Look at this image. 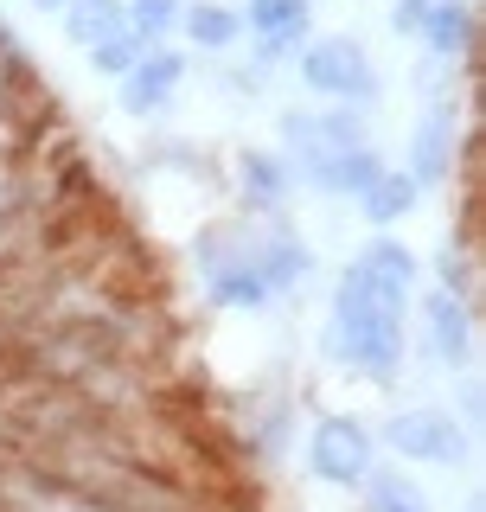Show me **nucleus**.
<instances>
[{"instance_id":"obj_21","label":"nucleus","mask_w":486,"mask_h":512,"mask_svg":"<svg viewBox=\"0 0 486 512\" xmlns=\"http://www.w3.org/2000/svg\"><path fill=\"white\" fill-rule=\"evenodd\" d=\"M423 282H442V288H455V295L474 301L480 282H474V250H467V237H448V244L429 256V276Z\"/></svg>"},{"instance_id":"obj_6","label":"nucleus","mask_w":486,"mask_h":512,"mask_svg":"<svg viewBox=\"0 0 486 512\" xmlns=\"http://www.w3.org/2000/svg\"><path fill=\"white\" fill-rule=\"evenodd\" d=\"M250 218H256V212H250ZM250 263H256V276H263V288H269L275 308L301 301L307 288H314V276H320V250H314V237H307L288 212H263V218H256Z\"/></svg>"},{"instance_id":"obj_10","label":"nucleus","mask_w":486,"mask_h":512,"mask_svg":"<svg viewBox=\"0 0 486 512\" xmlns=\"http://www.w3.org/2000/svg\"><path fill=\"white\" fill-rule=\"evenodd\" d=\"M301 199V180L295 167H288L282 148H263V141H250V148L231 154V205L237 212H288V205Z\"/></svg>"},{"instance_id":"obj_9","label":"nucleus","mask_w":486,"mask_h":512,"mask_svg":"<svg viewBox=\"0 0 486 512\" xmlns=\"http://www.w3.org/2000/svg\"><path fill=\"white\" fill-rule=\"evenodd\" d=\"M288 167H295L301 192H320V199H346L352 205L391 160H384L378 141H365V148H301V154H288Z\"/></svg>"},{"instance_id":"obj_24","label":"nucleus","mask_w":486,"mask_h":512,"mask_svg":"<svg viewBox=\"0 0 486 512\" xmlns=\"http://www.w3.org/2000/svg\"><path fill=\"white\" fill-rule=\"evenodd\" d=\"M423 7H429V0H391V13H384V26H391L397 39H416V26H423Z\"/></svg>"},{"instance_id":"obj_17","label":"nucleus","mask_w":486,"mask_h":512,"mask_svg":"<svg viewBox=\"0 0 486 512\" xmlns=\"http://www.w3.org/2000/svg\"><path fill=\"white\" fill-rule=\"evenodd\" d=\"M352 263L378 269V276H391V282H403V288L423 282V256H416V244H403L397 231H365L359 250H352Z\"/></svg>"},{"instance_id":"obj_19","label":"nucleus","mask_w":486,"mask_h":512,"mask_svg":"<svg viewBox=\"0 0 486 512\" xmlns=\"http://www.w3.org/2000/svg\"><path fill=\"white\" fill-rule=\"evenodd\" d=\"M58 26H64V39L84 52V45L109 39L116 26H128V0H64V7H58Z\"/></svg>"},{"instance_id":"obj_18","label":"nucleus","mask_w":486,"mask_h":512,"mask_svg":"<svg viewBox=\"0 0 486 512\" xmlns=\"http://www.w3.org/2000/svg\"><path fill=\"white\" fill-rule=\"evenodd\" d=\"M141 160H148L154 173H173V180H205V186L218 180L205 141H192V135H154L148 148H141Z\"/></svg>"},{"instance_id":"obj_4","label":"nucleus","mask_w":486,"mask_h":512,"mask_svg":"<svg viewBox=\"0 0 486 512\" xmlns=\"http://www.w3.org/2000/svg\"><path fill=\"white\" fill-rule=\"evenodd\" d=\"M410 359L435 365V372H467L480 359V314L474 301L442 282H416L410 295Z\"/></svg>"},{"instance_id":"obj_2","label":"nucleus","mask_w":486,"mask_h":512,"mask_svg":"<svg viewBox=\"0 0 486 512\" xmlns=\"http://www.w3.org/2000/svg\"><path fill=\"white\" fill-rule=\"evenodd\" d=\"M288 71L301 77V90L314 103H352V109H371V116L384 103V71L359 32H314Z\"/></svg>"},{"instance_id":"obj_13","label":"nucleus","mask_w":486,"mask_h":512,"mask_svg":"<svg viewBox=\"0 0 486 512\" xmlns=\"http://www.w3.org/2000/svg\"><path fill=\"white\" fill-rule=\"evenodd\" d=\"M173 39H180L192 58H231L243 45V13L231 7V0H186Z\"/></svg>"},{"instance_id":"obj_8","label":"nucleus","mask_w":486,"mask_h":512,"mask_svg":"<svg viewBox=\"0 0 486 512\" xmlns=\"http://www.w3.org/2000/svg\"><path fill=\"white\" fill-rule=\"evenodd\" d=\"M192 71H199V58H192L180 39L148 45V52H141V58L116 77V109H122L128 122H160V116H173V103H180V90L192 84Z\"/></svg>"},{"instance_id":"obj_25","label":"nucleus","mask_w":486,"mask_h":512,"mask_svg":"<svg viewBox=\"0 0 486 512\" xmlns=\"http://www.w3.org/2000/svg\"><path fill=\"white\" fill-rule=\"evenodd\" d=\"M32 7H39V13H52V20H58V7H64V0H32Z\"/></svg>"},{"instance_id":"obj_5","label":"nucleus","mask_w":486,"mask_h":512,"mask_svg":"<svg viewBox=\"0 0 486 512\" xmlns=\"http://www.w3.org/2000/svg\"><path fill=\"white\" fill-rule=\"evenodd\" d=\"M301 468H307L314 487L359 493V480L378 468V436H371V423L352 416V410H320L314 423L301 429Z\"/></svg>"},{"instance_id":"obj_3","label":"nucleus","mask_w":486,"mask_h":512,"mask_svg":"<svg viewBox=\"0 0 486 512\" xmlns=\"http://www.w3.org/2000/svg\"><path fill=\"white\" fill-rule=\"evenodd\" d=\"M371 436H378V455L403 461V468L467 474V461H474V429L448 404H397V410H384V423Z\"/></svg>"},{"instance_id":"obj_11","label":"nucleus","mask_w":486,"mask_h":512,"mask_svg":"<svg viewBox=\"0 0 486 512\" xmlns=\"http://www.w3.org/2000/svg\"><path fill=\"white\" fill-rule=\"evenodd\" d=\"M237 436H243V455H250L256 468H282L288 448H295V397L263 384V391L250 397V416H237Z\"/></svg>"},{"instance_id":"obj_12","label":"nucleus","mask_w":486,"mask_h":512,"mask_svg":"<svg viewBox=\"0 0 486 512\" xmlns=\"http://www.w3.org/2000/svg\"><path fill=\"white\" fill-rule=\"evenodd\" d=\"M410 45H423L435 64H467L480 52V0H429Z\"/></svg>"},{"instance_id":"obj_22","label":"nucleus","mask_w":486,"mask_h":512,"mask_svg":"<svg viewBox=\"0 0 486 512\" xmlns=\"http://www.w3.org/2000/svg\"><path fill=\"white\" fill-rule=\"evenodd\" d=\"M180 7L186 0H128V26H135L148 45H167L173 32H180Z\"/></svg>"},{"instance_id":"obj_1","label":"nucleus","mask_w":486,"mask_h":512,"mask_svg":"<svg viewBox=\"0 0 486 512\" xmlns=\"http://www.w3.org/2000/svg\"><path fill=\"white\" fill-rule=\"evenodd\" d=\"M410 295L391 276L365 263H339V276L327 288V320H320V365L371 384L391 397L403 372H410Z\"/></svg>"},{"instance_id":"obj_20","label":"nucleus","mask_w":486,"mask_h":512,"mask_svg":"<svg viewBox=\"0 0 486 512\" xmlns=\"http://www.w3.org/2000/svg\"><path fill=\"white\" fill-rule=\"evenodd\" d=\"M141 52H148V39H141L135 26H116L109 39H96V45H84V71L90 77H103V84H116V77L135 64Z\"/></svg>"},{"instance_id":"obj_16","label":"nucleus","mask_w":486,"mask_h":512,"mask_svg":"<svg viewBox=\"0 0 486 512\" xmlns=\"http://www.w3.org/2000/svg\"><path fill=\"white\" fill-rule=\"evenodd\" d=\"M243 39H282V45H301L314 39V0H243Z\"/></svg>"},{"instance_id":"obj_15","label":"nucleus","mask_w":486,"mask_h":512,"mask_svg":"<svg viewBox=\"0 0 486 512\" xmlns=\"http://www.w3.org/2000/svg\"><path fill=\"white\" fill-rule=\"evenodd\" d=\"M359 512H435V500H429V487L403 468V461L378 455V468L359 480Z\"/></svg>"},{"instance_id":"obj_7","label":"nucleus","mask_w":486,"mask_h":512,"mask_svg":"<svg viewBox=\"0 0 486 512\" xmlns=\"http://www.w3.org/2000/svg\"><path fill=\"white\" fill-rule=\"evenodd\" d=\"M467 154V103H416V122L403 135V173H410L423 192H442L461 173Z\"/></svg>"},{"instance_id":"obj_23","label":"nucleus","mask_w":486,"mask_h":512,"mask_svg":"<svg viewBox=\"0 0 486 512\" xmlns=\"http://www.w3.org/2000/svg\"><path fill=\"white\" fill-rule=\"evenodd\" d=\"M448 410H455L461 423L480 436V423H486V384H480L474 365H467V372H448Z\"/></svg>"},{"instance_id":"obj_14","label":"nucleus","mask_w":486,"mask_h":512,"mask_svg":"<svg viewBox=\"0 0 486 512\" xmlns=\"http://www.w3.org/2000/svg\"><path fill=\"white\" fill-rule=\"evenodd\" d=\"M352 205H359V224H365V231H397V224L410 218L416 205H423V186H416L403 167H384Z\"/></svg>"}]
</instances>
